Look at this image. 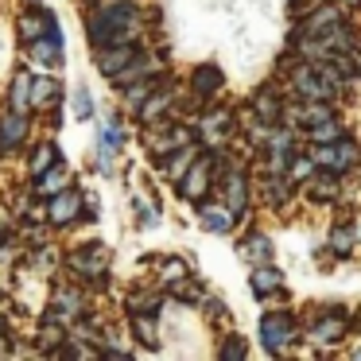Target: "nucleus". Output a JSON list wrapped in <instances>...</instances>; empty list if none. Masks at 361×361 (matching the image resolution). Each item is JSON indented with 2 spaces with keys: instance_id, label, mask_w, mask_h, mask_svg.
<instances>
[{
  "instance_id": "f257e3e1",
  "label": "nucleus",
  "mask_w": 361,
  "mask_h": 361,
  "mask_svg": "<svg viewBox=\"0 0 361 361\" xmlns=\"http://www.w3.org/2000/svg\"><path fill=\"white\" fill-rule=\"evenodd\" d=\"M140 8L133 0H102L86 20V35L94 47H117V43H133L140 35Z\"/></svg>"
},
{
  "instance_id": "f03ea898",
  "label": "nucleus",
  "mask_w": 361,
  "mask_h": 361,
  "mask_svg": "<svg viewBox=\"0 0 361 361\" xmlns=\"http://www.w3.org/2000/svg\"><path fill=\"white\" fill-rule=\"evenodd\" d=\"M291 86H295V94L303 97V102H330L334 94H342V90H338L334 82L322 74L319 63L295 66V71H291Z\"/></svg>"
},
{
  "instance_id": "7ed1b4c3",
  "label": "nucleus",
  "mask_w": 361,
  "mask_h": 361,
  "mask_svg": "<svg viewBox=\"0 0 361 361\" xmlns=\"http://www.w3.org/2000/svg\"><path fill=\"white\" fill-rule=\"evenodd\" d=\"M260 342L268 353H288L295 342V319L288 311H268L260 319Z\"/></svg>"
},
{
  "instance_id": "20e7f679",
  "label": "nucleus",
  "mask_w": 361,
  "mask_h": 361,
  "mask_svg": "<svg viewBox=\"0 0 361 361\" xmlns=\"http://www.w3.org/2000/svg\"><path fill=\"white\" fill-rule=\"evenodd\" d=\"M311 159L314 167H326V171H350L353 164H357V148H353V140H330V144H314L311 148Z\"/></svg>"
},
{
  "instance_id": "39448f33",
  "label": "nucleus",
  "mask_w": 361,
  "mask_h": 361,
  "mask_svg": "<svg viewBox=\"0 0 361 361\" xmlns=\"http://www.w3.org/2000/svg\"><path fill=\"white\" fill-rule=\"evenodd\" d=\"M71 272L86 283H105V272H109V252L102 245H86V249L71 252Z\"/></svg>"
},
{
  "instance_id": "423d86ee",
  "label": "nucleus",
  "mask_w": 361,
  "mask_h": 361,
  "mask_svg": "<svg viewBox=\"0 0 361 361\" xmlns=\"http://www.w3.org/2000/svg\"><path fill=\"white\" fill-rule=\"evenodd\" d=\"M214 171H218L214 156H198L195 164H190V171L179 179V195L187 198V202H202L206 190L214 187Z\"/></svg>"
},
{
  "instance_id": "0eeeda50",
  "label": "nucleus",
  "mask_w": 361,
  "mask_h": 361,
  "mask_svg": "<svg viewBox=\"0 0 361 361\" xmlns=\"http://www.w3.org/2000/svg\"><path fill=\"white\" fill-rule=\"evenodd\" d=\"M140 55L144 51L136 47V43H117V47H97L94 63H97V71H102L105 78H117V74H125Z\"/></svg>"
},
{
  "instance_id": "6e6552de",
  "label": "nucleus",
  "mask_w": 361,
  "mask_h": 361,
  "mask_svg": "<svg viewBox=\"0 0 361 361\" xmlns=\"http://www.w3.org/2000/svg\"><path fill=\"white\" fill-rule=\"evenodd\" d=\"M82 206H86L82 190L66 187V190H59V195L47 198V221H51V226H71V221H78Z\"/></svg>"
},
{
  "instance_id": "1a4fd4ad",
  "label": "nucleus",
  "mask_w": 361,
  "mask_h": 361,
  "mask_svg": "<svg viewBox=\"0 0 361 361\" xmlns=\"http://www.w3.org/2000/svg\"><path fill=\"white\" fill-rule=\"evenodd\" d=\"M350 334V319H345L342 311H322V314H314V322H311V338L314 342H322V345H338L342 338Z\"/></svg>"
},
{
  "instance_id": "9d476101",
  "label": "nucleus",
  "mask_w": 361,
  "mask_h": 361,
  "mask_svg": "<svg viewBox=\"0 0 361 361\" xmlns=\"http://www.w3.org/2000/svg\"><path fill=\"white\" fill-rule=\"evenodd\" d=\"M345 24V12L338 8V4H322V8H314L311 16H307V24L299 27V35H307V39H322V35H330L334 27Z\"/></svg>"
},
{
  "instance_id": "9b49d317",
  "label": "nucleus",
  "mask_w": 361,
  "mask_h": 361,
  "mask_svg": "<svg viewBox=\"0 0 361 361\" xmlns=\"http://www.w3.org/2000/svg\"><path fill=\"white\" fill-rule=\"evenodd\" d=\"M59 322H74L86 314V295H82V288H55V295H51V311Z\"/></svg>"
},
{
  "instance_id": "f8f14e48",
  "label": "nucleus",
  "mask_w": 361,
  "mask_h": 361,
  "mask_svg": "<svg viewBox=\"0 0 361 361\" xmlns=\"http://www.w3.org/2000/svg\"><path fill=\"white\" fill-rule=\"evenodd\" d=\"M55 27H59L55 12L32 8V12H24V16H20V39H24V43H35V39H43V35H51Z\"/></svg>"
},
{
  "instance_id": "ddd939ff",
  "label": "nucleus",
  "mask_w": 361,
  "mask_h": 361,
  "mask_svg": "<svg viewBox=\"0 0 361 361\" xmlns=\"http://www.w3.org/2000/svg\"><path fill=\"white\" fill-rule=\"evenodd\" d=\"M27 140V117L20 109H8L0 117V152H16Z\"/></svg>"
},
{
  "instance_id": "4468645a",
  "label": "nucleus",
  "mask_w": 361,
  "mask_h": 361,
  "mask_svg": "<svg viewBox=\"0 0 361 361\" xmlns=\"http://www.w3.org/2000/svg\"><path fill=\"white\" fill-rule=\"evenodd\" d=\"M27 55H32L39 66H59V63H63V32L55 27L51 35H43V39L27 43Z\"/></svg>"
},
{
  "instance_id": "2eb2a0df",
  "label": "nucleus",
  "mask_w": 361,
  "mask_h": 361,
  "mask_svg": "<svg viewBox=\"0 0 361 361\" xmlns=\"http://www.w3.org/2000/svg\"><path fill=\"white\" fill-rule=\"evenodd\" d=\"M283 117L299 121L303 128H314V125L334 117V109H330V102H299V105H291V109H283Z\"/></svg>"
},
{
  "instance_id": "dca6fc26",
  "label": "nucleus",
  "mask_w": 361,
  "mask_h": 361,
  "mask_svg": "<svg viewBox=\"0 0 361 361\" xmlns=\"http://www.w3.org/2000/svg\"><path fill=\"white\" fill-rule=\"evenodd\" d=\"M338 190H342L338 171H326V167H322L319 175H311V183H307V198H311V202H334Z\"/></svg>"
},
{
  "instance_id": "f3484780",
  "label": "nucleus",
  "mask_w": 361,
  "mask_h": 361,
  "mask_svg": "<svg viewBox=\"0 0 361 361\" xmlns=\"http://www.w3.org/2000/svg\"><path fill=\"white\" fill-rule=\"evenodd\" d=\"M66 187H71V175H66L63 164L47 167L43 175H35V179H32V190H35V195H43V198L59 195V190H66Z\"/></svg>"
},
{
  "instance_id": "a211bd4d",
  "label": "nucleus",
  "mask_w": 361,
  "mask_h": 361,
  "mask_svg": "<svg viewBox=\"0 0 361 361\" xmlns=\"http://www.w3.org/2000/svg\"><path fill=\"white\" fill-rule=\"evenodd\" d=\"M198 221H202L210 233H229L237 221V214L229 210V206H214V202H202V210H198Z\"/></svg>"
},
{
  "instance_id": "6ab92c4d",
  "label": "nucleus",
  "mask_w": 361,
  "mask_h": 361,
  "mask_svg": "<svg viewBox=\"0 0 361 361\" xmlns=\"http://www.w3.org/2000/svg\"><path fill=\"white\" fill-rule=\"evenodd\" d=\"M221 82H226V78H221V71H218V66H210V63L195 66V74H190V86H195L198 97H214L221 90Z\"/></svg>"
},
{
  "instance_id": "aec40b11",
  "label": "nucleus",
  "mask_w": 361,
  "mask_h": 361,
  "mask_svg": "<svg viewBox=\"0 0 361 361\" xmlns=\"http://www.w3.org/2000/svg\"><path fill=\"white\" fill-rule=\"evenodd\" d=\"M226 195H229V210L237 214V218H245V210H249V187H245V175L241 171H229L226 179Z\"/></svg>"
},
{
  "instance_id": "412c9836",
  "label": "nucleus",
  "mask_w": 361,
  "mask_h": 361,
  "mask_svg": "<svg viewBox=\"0 0 361 361\" xmlns=\"http://www.w3.org/2000/svg\"><path fill=\"white\" fill-rule=\"evenodd\" d=\"M32 82L35 78L27 71H20L16 78H12V90H8V105H12V109H20V113L32 109Z\"/></svg>"
},
{
  "instance_id": "4be33fe9",
  "label": "nucleus",
  "mask_w": 361,
  "mask_h": 361,
  "mask_svg": "<svg viewBox=\"0 0 361 361\" xmlns=\"http://www.w3.org/2000/svg\"><path fill=\"white\" fill-rule=\"evenodd\" d=\"M252 291H257V295H276V291H283V276L276 272L272 264H260L257 272H252Z\"/></svg>"
},
{
  "instance_id": "5701e85b",
  "label": "nucleus",
  "mask_w": 361,
  "mask_h": 361,
  "mask_svg": "<svg viewBox=\"0 0 361 361\" xmlns=\"http://www.w3.org/2000/svg\"><path fill=\"white\" fill-rule=\"evenodd\" d=\"M156 90H159V78H136L133 86H125V105L140 113V105L148 102V97L156 94Z\"/></svg>"
},
{
  "instance_id": "b1692460",
  "label": "nucleus",
  "mask_w": 361,
  "mask_h": 361,
  "mask_svg": "<svg viewBox=\"0 0 361 361\" xmlns=\"http://www.w3.org/2000/svg\"><path fill=\"white\" fill-rule=\"evenodd\" d=\"M51 105H59V82L35 78L32 82V109H51Z\"/></svg>"
},
{
  "instance_id": "393cba45",
  "label": "nucleus",
  "mask_w": 361,
  "mask_h": 361,
  "mask_svg": "<svg viewBox=\"0 0 361 361\" xmlns=\"http://www.w3.org/2000/svg\"><path fill=\"white\" fill-rule=\"evenodd\" d=\"M167 105H171V94H167V90H156V94H152L148 102L140 105V121H144V125H156L159 113H164Z\"/></svg>"
},
{
  "instance_id": "a878e982",
  "label": "nucleus",
  "mask_w": 361,
  "mask_h": 361,
  "mask_svg": "<svg viewBox=\"0 0 361 361\" xmlns=\"http://www.w3.org/2000/svg\"><path fill=\"white\" fill-rule=\"evenodd\" d=\"M257 117L264 121V125H280L283 109H280V102H276V94H272V90H264V94L257 97Z\"/></svg>"
},
{
  "instance_id": "bb28decb",
  "label": "nucleus",
  "mask_w": 361,
  "mask_h": 361,
  "mask_svg": "<svg viewBox=\"0 0 361 361\" xmlns=\"http://www.w3.org/2000/svg\"><path fill=\"white\" fill-rule=\"evenodd\" d=\"M55 164H59V148L55 144H39L35 156H32V164H27V171H32V179H35V175H43L47 167H55Z\"/></svg>"
},
{
  "instance_id": "cd10ccee",
  "label": "nucleus",
  "mask_w": 361,
  "mask_h": 361,
  "mask_svg": "<svg viewBox=\"0 0 361 361\" xmlns=\"http://www.w3.org/2000/svg\"><path fill=\"white\" fill-rule=\"evenodd\" d=\"M241 257L245 260H260V264H268L272 260V245H268V237H249V241L241 245Z\"/></svg>"
},
{
  "instance_id": "c85d7f7f",
  "label": "nucleus",
  "mask_w": 361,
  "mask_h": 361,
  "mask_svg": "<svg viewBox=\"0 0 361 361\" xmlns=\"http://www.w3.org/2000/svg\"><path fill=\"white\" fill-rule=\"evenodd\" d=\"M195 159H198V144H187V148H183V152H179V156H175V159H171V164H167V175H171V179H175V183H179V179H183V175H187V171H190V164H195Z\"/></svg>"
},
{
  "instance_id": "c756f323",
  "label": "nucleus",
  "mask_w": 361,
  "mask_h": 361,
  "mask_svg": "<svg viewBox=\"0 0 361 361\" xmlns=\"http://www.w3.org/2000/svg\"><path fill=\"white\" fill-rule=\"evenodd\" d=\"M133 330H136V338H140L148 350H156V314H133Z\"/></svg>"
},
{
  "instance_id": "7c9ffc66",
  "label": "nucleus",
  "mask_w": 361,
  "mask_h": 361,
  "mask_svg": "<svg viewBox=\"0 0 361 361\" xmlns=\"http://www.w3.org/2000/svg\"><path fill=\"white\" fill-rule=\"evenodd\" d=\"M311 133V140L314 144H330V140H342V125H338L334 117L330 121H322V125H314V128H307Z\"/></svg>"
},
{
  "instance_id": "2f4dec72",
  "label": "nucleus",
  "mask_w": 361,
  "mask_h": 361,
  "mask_svg": "<svg viewBox=\"0 0 361 361\" xmlns=\"http://www.w3.org/2000/svg\"><path fill=\"white\" fill-rule=\"evenodd\" d=\"M221 128H229V117H226V113H210V117L202 121V136H206L210 144L221 140Z\"/></svg>"
},
{
  "instance_id": "473e14b6",
  "label": "nucleus",
  "mask_w": 361,
  "mask_h": 361,
  "mask_svg": "<svg viewBox=\"0 0 361 361\" xmlns=\"http://www.w3.org/2000/svg\"><path fill=\"white\" fill-rule=\"evenodd\" d=\"M159 280L167 283V288H171V283H179V280H187V264H183V260H164V264H159Z\"/></svg>"
},
{
  "instance_id": "72a5a7b5",
  "label": "nucleus",
  "mask_w": 361,
  "mask_h": 361,
  "mask_svg": "<svg viewBox=\"0 0 361 361\" xmlns=\"http://www.w3.org/2000/svg\"><path fill=\"white\" fill-rule=\"evenodd\" d=\"M159 303H164V299L159 295H128V314H156L159 311Z\"/></svg>"
},
{
  "instance_id": "f704fd0d",
  "label": "nucleus",
  "mask_w": 361,
  "mask_h": 361,
  "mask_svg": "<svg viewBox=\"0 0 361 361\" xmlns=\"http://www.w3.org/2000/svg\"><path fill=\"white\" fill-rule=\"evenodd\" d=\"M74 117H78V121H90V117H94V97H90L86 86L74 90Z\"/></svg>"
},
{
  "instance_id": "c9c22d12",
  "label": "nucleus",
  "mask_w": 361,
  "mask_h": 361,
  "mask_svg": "<svg viewBox=\"0 0 361 361\" xmlns=\"http://www.w3.org/2000/svg\"><path fill=\"white\" fill-rule=\"evenodd\" d=\"M330 249H334L338 257H350L353 252V233L350 229H334V233H330Z\"/></svg>"
},
{
  "instance_id": "e433bc0d",
  "label": "nucleus",
  "mask_w": 361,
  "mask_h": 361,
  "mask_svg": "<svg viewBox=\"0 0 361 361\" xmlns=\"http://www.w3.org/2000/svg\"><path fill=\"white\" fill-rule=\"evenodd\" d=\"M311 167H314V159L311 156H307V159H291V179H295V183H307V179H311Z\"/></svg>"
},
{
  "instance_id": "4c0bfd02",
  "label": "nucleus",
  "mask_w": 361,
  "mask_h": 361,
  "mask_svg": "<svg viewBox=\"0 0 361 361\" xmlns=\"http://www.w3.org/2000/svg\"><path fill=\"white\" fill-rule=\"evenodd\" d=\"M249 353V345L241 342V338H229L226 345H221V357H245Z\"/></svg>"
},
{
  "instance_id": "58836bf2",
  "label": "nucleus",
  "mask_w": 361,
  "mask_h": 361,
  "mask_svg": "<svg viewBox=\"0 0 361 361\" xmlns=\"http://www.w3.org/2000/svg\"><path fill=\"white\" fill-rule=\"evenodd\" d=\"M0 338H4V319H0Z\"/></svg>"
},
{
  "instance_id": "ea45409f",
  "label": "nucleus",
  "mask_w": 361,
  "mask_h": 361,
  "mask_svg": "<svg viewBox=\"0 0 361 361\" xmlns=\"http://www.w3.org/2000/svg\"><path fill=\"white\" fill-rule=\"evenodd\" d=\"M90 4H102V0H90Z\"/></svg>"
}]
</instances>
